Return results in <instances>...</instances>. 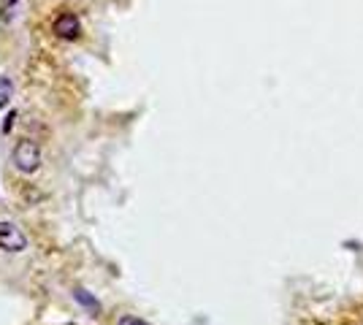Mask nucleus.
<instances>
[{"mask_svg":"<svg viewBox=\"0 0 363 325\" xmlns=\"http://www.w3.org/2000/svg\"><path fill=\"white\" fill-rule=\"evenodd\" d=\"M74 301H76V304H82V307H84L87 312H92V314H95V312H101V304H98V298L87 293L84 287H76V290H74Z\"/></svg>","mask_w":363,"mask_h":325,"instance_id":"obj_4","label":"nucleus"},{"mask_svg":"<svg viewBox=\"0 0 363 325\" xmlns=\"http://www.w3.org/2000/svg\"><path fill=\"white\" fill-rule=\"evenodd\" d=\"M11 125H14V111H11V114H9V120L3 122V133H9V130H11Z\"/></svg>","mask_w":363,"mask_h":325,"instance_id":"obj_7","label":"nucleus"},{"mask_svg":"<svg viewBox=\"0 0 363 325\" xmlns=\"http://www.w3.org/2000/svg\"><path fill=\"white\" fill-rule=\"evenodd\" d=\"M117 325H150V323L141 320V317H136V314H122L120 320H117Z\"/></svg>","mask_w":363,"mask_h":325,"instance_id":"obj_6","label":"nucleus"},{"mask_svg":"<svg viewBox=\"0 0 363 325\" xmlns=\"http://www.w3.org/2000/svg\"><path fill=\"white\" fill-rule=\"evenodd\" d=\"M14 98V81L9 76H0V108H6Z\"/></svg>","mask_w":363,"mask_h":325,"instance_id":"obj_5","label":"nucleus"},{"mask_svg":"<svg viewBox=\"0 0 363 325\" xmlns=\"http://www.w3.org/2000/svg\"><path fill=\"white\" fill-rule=\"evenodd\" d=\"M11 160H14V169L19 171V173H35L38 166H41V147H38L35 141L22 139L14 147Z\"/></svg>","mask_w":363,"mask_h":325,"instance_id":"obj_1","label":"nucleus"},{"mask_svg":"<svg viewBox=\"0 0 363 325\" xmlns=\"http://www.w3.org/2000/svg\"><path fill=\"white\" fill-rule=\"evenodd\" d=\"M0 249L3 252H25L28 249V236L9 219H0Z\"/></svg>","mask_w":363,"mask_h":325,"instance_id":"obj_2","label":"nucleus"},{"mask_svg":"<svg viewBox=\"0 0 363 325\" xmlns=\"http://www.w3.org/2000/svg\"><path fill=\"white\" fill-rule=\"evenodd\" d=\"M52 30H55V35L62 38V41H76V38L82 35V22H79L76 14H60L55 19Z\"/></svg>","mask_w":363,"mask_h":325,"instance_id":"obj_3","label":"nucleus"}]
</instances>
